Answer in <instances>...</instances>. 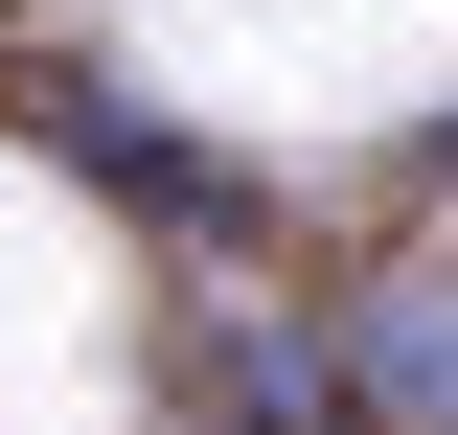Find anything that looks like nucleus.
<instances>
[{
  "label": "nucleus",
  "mask_w": 458,
  "mask_h": 435,
  "mask_svg": "<svg viewBox=\"0 0 458 435\" xmlns=\"http://www.w3.org/2000/svg\"><path fill=\"white\" fill-rule=\"evenodd\" d=\"M344 367H367V413L458 435V298H436V275H412V298H367V321H344Z\"/></svg>",
  "instance_id": "nucleus-1"
},
{
  "label": "nucleus",
  "mask_w": 458,
  "mask_h": 435,
  "mask_svg": "<svg viewBox=\"0 0 458 435\" xmlns=\"http://www.w3.org/2000/svg\"><path fill=\"white\" fill-rule=\"evenodd\" d=\"M69 161H114L138 207H183V229H229V161H183V138H161L138 92H69Z\"/></svg>",
  "instance_id": "nucleus-2"
},
{
  "label": "nucleus",
  "mask_w": 458,
  "mask_h": 435,
  "mask_svg": "<svg viewBox=\"0 0 458 435\" xmlns=\"http://www.w3.org/2000/svg\"><path fill=\"white\" fill-rule=\"evenodd\" d=\"M276 435H321V413H276Z\"/></svg>",
  "instance_id": "nucleus-3"
}]
</instances>
